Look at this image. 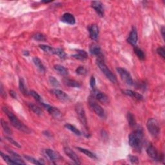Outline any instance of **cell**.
<instances>
[{"label": "cell", "instance_id": "cell-37", "mask_svg": "<svg viewBox=\"0 0 165 165\" xmlns=\"http://www.w3.org/2000/svg\"><path fill=\"white\" fill-rule=\"evenodd\" d=\"M76 74L80 75H84L87 74V70L86 68L83 67H79L75 70Z\"/></svg>", "mask_w": 165, "mask_h": 165}, {"label": "cell", "instance_id": "cell-31", "mask_svg": "<svg viewBox=\"0 0 165 165\" xmlns=\"http://www.w3.org/2000/svg\"><path fill=\"white\" fill-rule=\"evenodd\" d=\"M127 118L129 125L132 127H134L136 124L135 119L134 115H133L132 113H130V112H128V113L127 114Z\"/></svg>", "mask_w": 165, "mask_h": 165}, {"label": "cell", "instance_id": "cell-26", "mask_svg": "<svg viewBox=\"0 0 165 165\" xmlns=\"http://www.w3.org/2000/svg\"><path fill=\"white\" fill-rule=\"evenodd\" d=\"M65 127L67 128V130H70L72 133H74V134L76 135H81V132H80L79 130H78L77 128H76L75 126L72 125V124L70 123H67L65 124Z\"/></svg>", "mask_w": 165, "mask_h": 165}, {"label": "cell", "instance_id": "cell-20", "mask_svg": "<svg viewBox=\"0 0 165 165\" xmlns=\"http://www.w3.org/2000/svg\"><path fill=\"white\" fill-rule=\"evenodd\" d=\"M72 57L76 59L81 60V61H84L88 58V54L86 51L83 50H78L77 52L75 54L72 55Z\"/></svg>", "mask_w": 165, "mask_h": 165}, {"label": "cell", "instance_id": "cell-9", "mask_svg": "<svg viewBox=\"0 0 165 165\" xmlns=\"http://www.w3.org/2000/svg\"><path fill=\"white\" fill-rule=\"evenodd\" d=\"M41 105L45 108V109L48 111V112L49 113L54 117V118H56V119H58V118H60L62 115V114L61 112H60V110L59 109H58L57 108H55L54 107H52L51 105H50V104H45V103H42Z\"/></svg>", "mask_w": 165, "mask_h": 165}, {"label": "cell", "instance_id": "cell-17", "mask_svg": "<svg viewBox=\"0 0 165 165\" xmlns=\"http://www.w3.org/2000/svg\"><path fill=\"white\" fill-rule=\"evenodd\" d=\"M61 21L71 25H73L75 23V19L74 16L70 13H65L63 14L61 18Z\"/></svg>", "mask_w": 165, "mask_h": 165}, {"label": "cell", "instance_id": "cell-14", "mask_svg": "<svg viewBox=\"0 0 165 165\" xmlns=\"http://www.w3.org/2000/svg\"><path fill=\"white\" fill-rule=\"evenodd\" d=\"M45 154L47 158L50 161H58L61 158L58 152H56L55 151L50 148L45 149Z\"/></svg>", "mask_w": 165, "mask_h": 165}, {"label": "cell", "instance_id": "cell-33", "mask_svg": "<svg viewBox=\"0 0 165 165\" xmlns=\"http://www.w3.org/2000/svg\"><path fill=\"white\" fill-rule=\"evenodd\" d=\"M1 158L3 159V160L5 161L7 164H16V163L15 162V161L14 160V159L10 158L9 156L5 155L2 152H1Z\"/></svg>", "mask_w": 165, "mask_h": 165}, {"label": "cell", "instance_id": "cell-39", "mask_svg": "<svg viewBox=\"0 0 165 165\" xmlns=\"http://www.w3.org/2000/svg\"><path fill=\"white\" fill-rule=\"evenodd\" d=\"M5 139L8 141H9L11 144H13V145L16 146L18 148H21V145H20V144L16 141H15L14 139L10 138V137H5Z\"/></svg>", "mask_w": 165, "mask_h": 165}, {"label": "cell", "instance_id": "cell-29", "mask_svg": "<svg viewBox=\"0 0 165 165\" xmlns=\"http://www.w3.org/2000/svg\"><path fill=\"white\" fill-rule=\"evenodd\" d=\"M39 47L40 49L43 50L45 52H46V53L50 54H54L55 49L51 47L50 46L46 45H40Z\"/></svg>", "mask_w": 165, "mask_h": 165}, {"label": "cell", "instance_id": "cell-11", "mask_svg": "<svg viewBox=\"0 0 165 165\" xmlns=\"http://www.w3.org/2000/svg\"><path fill=\"white\" fill-rule=\"evenodd\" d=\"M92 95L94 98L99 101L100 102L107 103L108 101V98L107 97V95L105 94H104L101 91L96 89V88L92 89Z\"/></svg>", "mask_w": 165, "mask_h": 165}, {"label": "cell", "instance_id": "cell-35", "mask_svg": "<svg viewBox=\"0 0 165 165\" xmlns=\"http://www.w3.org/2000/svg\"><path fill=\"white\" fill-rule=\"evenodd\" d=\"M24 157H25V158L27 161H29V162L33 163L34 164H38V165H39V164H44L43 162L40 161H39V160L36 159L35 158H33V157H30V156H29V155H24Z\"/></svg>", "mask_w": 165, "mask_h": 165}, {"label": "cell", "instance_id": "cell-40", "mask_svg": "<svg viewBox=\"0 0 165 165\" xmlns=\"http://www.w3.org/2000/svg\"><path fill=\"white\" fill-rule=\"evenodd\" d=\"M157 53H158L162 58H165V50L164 47H160L158 48V49H157Z\"/></svg>", "mask_w": 165, "mask_h": 165}, {"label": "cell", "instance_id": "cell-18", "mask_svg": "<svg viewBox=\"0 0 165 165\" xmlns=\"http://www.w3.org/2000/svg\"><path fill=\"white\" fill-rule=\"evenodd\" d=\"M90 52L92 55L98 56V57H102L103 56L101 48L97 44H92L90 47Z\"/></svg>", "mask_w": 165, "mask_h": 165}, {"label": "cell", "instance_id": "cell-41", "mask_svg": "<svg viewBox=\"0 0 165 165\" xmlns=\"http://www.w3.org/2000/svg\"><path fill=\"white\" fill-rule=\"evenodd\" d=\"M130 161L133 164H138L139 163V159L138 157L134 155H129L128 156Z\"/></svg>", "mask_w": 165, "mask_h": 165}, {"label": "cell", "instance_id": "cell-24", "mask_svg": "<svg viewBox=\"0 0 165 165\" xmlns=\"http://www.w3.org/2000/svg\"><path fill=\"white\" fill-rule=\"evenodd\" d=\"M64 83H65L66 85L70 87H74V88L81 87V84H80L78 81H75V80H74V79H64Z\"/></svg>", "mask_w": 165, "mask_h": 165}, {"label": "cell", "instance_id": "cell-10", "mask_svg": "<svg viewBox=\"0 0 165 165\" xmlns=\"http://www.w3.org/2000/svg\"><path fill=\"white\" fill-rule=\"evenodd\" d=\"M147 154L150 157V158L155 161H158L161 159V155L159 154L157 149L152 145V144H149L147 148Z\"/></svg>", "mask_w": 165, "mask_h": 165}, {"label": "cell", "instance_id": "cell-27", "mask_svg": "<svg viewBox=\"0 0 165 165\" xmlns=\"http://www.w3.org/2000/svg\"><path fill=\"white\" fill-rule=\"evenodd\" d=\"M54 69L57 71L59 74L62 75H67L68 74V70L67 68L60 65H56L54 66Z\"/></svg>", "mask_w": 165, "mask_h": 165}, {"label": "cell", "instance_id": "cell-42", "mask_svg": "<svg viewBox=\"0 0 165 165\" xmlns=\"http://www.w3.org/2000/svg\"><path fill=\"white\" fill-rule=\"evenodd\" d=\"M90 85L91 87V88L92 89H94V88H95V85H96V81L94 77V76H92L90 79Z\"/></svg>", "mask_w": 165, "mask_h": 165}, {"label": "cell", "instance_id": "cell-45", "mask_svg": "<svg viewBox=\"0 0 165 165\" xmlns=\"http://www.w3.org/2000/svg\"><path fill=\"white\" fill-rule=\"evenodd\" d=\"M164 30H165V29H164V27L163 26L162 27H161V34H162V36H163V38H164Z\"/></svg>", "mask_w": 165, "mask_h": 165}, {"label": "cell", "instance_id": "cell-44", "mask_svg": "<svg viewBox=\"0 0 165 165\" xmlns=\"http://www.w3.org/2000/svg\"><path fill=\"white\" fill-rule=\"evenodd\" d=\"M10 94L12 98H14V99H16L17 95H16V92L14 91L10 90Z\"/></svg>", "mask_w": 165, "mask_h": 165}, {"label": "cell", "instance_id": "cell-15", "mask_svg": "<svg viewBox=\"0 0 165 165\" xmlns=\"http://www.w3.org/2000/svg\"><path fill=\"white\" fill-rule=\"evenodd\" d=\"M138 33H137L135 28L133 27L129 36H128V38L127 39V41L132 46L135 47L137 42H138Z\"/></svg>", "mask_w": 165, "mask_h": 165}, {"label": "cell", "instance_id": "cell-25", "mask_svg": "<svg viewBox=\"0 0 165 165\" xmlns=\"http://www.w3.org/2000/svg\"><path fill=\"white\" fill-rule=\"evenodd\" d=\"M19 88L20 92H21L24 95H29V92H28V90L27 89V87H26L25 84V81H24V79L23 78L19 79Z\"/></svg>", "mask_w": 165, "mask_h": 165}, {"label": "cell", "instance_id": "cell-1", "mask_svg": "<svg viewBox=\"0 0 165 165\" xmlns=\"http://www.w3.org/2000/svg\"><path fill=\"white\" fill-rule=\"evenodd\" d=\"M3 111L5 112L6 115H7L12 125L16 128L17 130L21 131L24 133H26V134H30L31 132L30 128L27 126H26L25 124H24V123H23L21 121H19V119L13 113V112H11L10 111L8 110L7 108L3 107Z\"/></svg>", "mask_w": 165, "mask_h": 165}, {"label": "cell", "instance_id": "cell-5", "mask_svg": "<svg viewBox=\"0 0 165 165\" xmlns=\"http://www.w3.org/2000/svg\"><path fill=\"white\" fill-rule=\"evenodd\" d=\"M88 104H89V107L91 108V110L96 115L102 118H104L105 117V112H104L103 108L99 104L96 103L95 101H94V99H92V98L88 99Z\"/></svg>", "mask_w": 165, "mask_h": 165}, {"label": "cell", "instance_id": "cell-19", "mask_svg": "<svg viewBox=\"0 0 165 165\" xmlns=\"http://www.w3.org/2000/svg\"><path fill=\"white\" fill-rule=\"evenodd\" d=\"M123 94H125L128 96H130V97L134 98L138 100H143V97L141 94H140L139 93H138V92H134L131 90H124L123 91Z\"/></svg>", "mask_w": 165, "mask_h": 165}, {"label": "cell", "instance_id": "cell-13", "mask_svg": "<svg viewBox=\"0 0 165 165\" xmlns=\"http://www.w3.org/2000/svg\"><path fill=\"white\" fill-rule=\"evenodd\" d=\"M91 7L94 9L100 17L104 16V8L103 3L99 1H94L91 3Z\"/></svg>", "mask_w": 165, "mask_h": 165}, {"label": "cell", "instance_id": "cell-28", "mask_svg": "<svg viewBox=\"0 0 165 165\" xmlns=\"http://www.w3.org/2000/svg\"><path fill=\"white\" fill-rule=\"evenodd\" d=\"M1 127L3 128V131L5 132L7 134L11 135L12 134H13V131H12V130L10 129V128L9 127V124H8L5 121H4L3 119H1Z\"/></svg>", "mask_w": 165, "mask_h": 165}, {"label": "cell", "instance_id": "cell-7", "mask_svg": "<svg viewBox=\"0 0 165 165\" xmlns=\"http://www.w3.org/2000/svg\"><path fill=\"white\" fill-rule=\"evenodd\" d=\"M75 111H76V113H77V115L78 116V118L80 121V122L81 123V124L84 127L87 128V117L85 114V112H84L83 107L82 106L81 104L78 103L76 104Z\"/></svg>", "mask_w": 165, "mask_h": 165}, {"label": "cell", "instance_id": "cell-36", "mask_svg": "<svg viewBox=\"0 0 165 165\" xmlns=\"http://www.w3.org/2000/svg\"><path fill=\"white\" fill-rule=\"evenodd\" d=\"M33 38L38 41H45L46 40L45 36L41 33H37L33 36Z\"/></svg>", "mask_w": 165, "mask_h": 165}, {"label": "cell", "instance_id": "cell-6", "mask_svg": "<svg viewBox=\"0 0 165 165\" xmlns=\"http://www.w3.org/2000/svg\"><path fill=\"white\" fill-rule=\"evenodd\" d=\"M117 71H118L119 73L121 78L123 81L127 84L130 86H132L134 84V81H133L132 76L127 70L124 69L123 68L118 67L117 68Z\"/></svg>", "mask_w": 165, "mask_h": 165}, {"label": "cell", "instance_id": "cell-3", "mask_svg": "<svg viewBox=\"0 0 165 165\" xmlns=\"http://www.w3.org/2000/svg\"><path fill=\"white\" fill-rule=\"evenodd\" d=\"M97 65L99 67L100 70L103 72V74L106 76V78L110 81L112 83H117V78L115 75L112 73V71L108 68V67L104 64V63L101 59H98L97 61Z\"/></svg>", "mask_w": 165, "mask_h": 165}, {"label": "cell", "instance_id": "cell-30", "mask_svg": "<svg viewBox=\"0 0 165 165\" xmlns=\"http://www.w3.org/2000/svg\"><path fill=\"white\" fill-rule=\"evenodd\" d=\"M134 52L135 54H136V55L138 56V58L140 59V60H144V58H145V55H144L143 51L139 49V48L137 47H134Z\"/></svg>", "mask_w": 165, "mask_h": 165}, {"label": "cell", "instance_id": "cell-21", "mask_svg": "<svg viewBox=\"0 0 165 165\" xmlns=\"http://www.w3.org/2000/svg\"><path fill=\"white\" fill-rule=\"evenodd\" d=\"M76 148H77L79 152H81V153H83V154H85L87 156H88V158L93 159H98V157H97V155H96V154H94V152H92L90 151L89 150H88V149L81 148V147H76Z\"/></svg>", "mask_w": 165, "mask_h": 165}, {"label": "cell", "instance_id": "cell-43", "mask_svg": "<svg viewBox=\"0 0 165 165\" xmlns=\"http://www.w3.org/2000/svg\"><path fill=\"white\" fill-rule=\"evenodd\" d=\"M1 97L4 99H5L7 98L6 92H5V90H4V88H3V86L2 83L1 84Z\"/></svg>", "mask_w": 165, "mask_h": 165}, {"label": "cell", "instance_id": "cell-4", "mask_svg": "<svg viewBox=\"0 0 165 165\" xmlns=\"http://www.w3.org/2000/svg\"><path fill=\"white\" fill-rule=\"evenodd\" d=\"M147 127L149 133L154 138H157L159 134L160 128L159 123L154 118H150L148 120L147 123Z\"/></svg>", "mask_w": 165, "mask_h": 165}, {"label": "cell", "instance_id": "cell-38", "mask_svg": "<svg viewBox=\"0 0 165 165\" xmlns=\"http://www.w3.org/2000/svg\"><path fill=\"white\" fill-rule=\"evenodd\" d=\"M49 81L52 86L58 87L59 86V83L58 81V79H56L54 76H50L49 77Z\"/></svg>", "mask_w": 165, "mask_h": 165}, {"label": "cell", "instance_id": "cell-23", "mask_svg": "<svg viewBox=\"0 0 165 165\" xmlns=\"http://www.w3.org/2000/svg\"><path fill=\"white\" fill-rule=\"evenodd\" d=\"M27 105L30 108V110H31L36 114L39 115H41L43 114V110H41V108L39 107L38 105H36V104H34L32 103H28Z\"/></svg>", "mask_w": 165, "mask_h": 165}, {"label": "cell", "instance_id": "cell-32", "mask_svg": "<svg viewBox=\"0 0 165 165\" xmlns=\"http://www.w3.org/2000/svg\"><path fill=\"white\" fill-rule=\"evenodd\" d=\"M54 54L57 55L58 56L62 59H64L67 58V54L65 53V52L64 51L63 49H60V48H58V49H55L54 50Z\"/></svg>", "mask_w": 165, "mask_h": 165}, {"label": "cell", "instance_id": "cell-34", "mask_svg": "<svg viewBox=\"0 0 165 165\" xmlns=\"http://www.w3.org/2000/svg\"><path fill=\"white\" fill-rule=\"evenodd\" d=\"M30 95L31 96H33V97L38 102H39L40 104H41L42 103H43V99L41 97V96H40V95L38 94V92H36V91L34 90H31L30 92Z\"/></svg>", "mask_w": 165, "mask_h": 165}, {"label": "cell", "instance_id": "cell-12", "mask_svg": "<svg viewBox=\"0 0 165 165\" xmlns=\"http://www.w3.org/2000/svg\"><path fill=\"white\" fill-rule=\"evenodd\" d=\"M64 152H65V154L72 161H73L78 164H80L81 163L80 162V159L79 158V157L77 155V154H75V153L72 150V149L69 147H64Z\"/></svg>", "mask_w": 165, "mask_h": 165}, {"label": "cell", "instance_id": "cell-22", "mask_svg": "<svg viewBox=\"0 0 165 165\" xmlns=\"http://www.w3.org/2000/svg\"><path fill=\"white\" fill-rule=\"evenodd\" d=\"M33 61L34 63L35 66L37 67L38 69L41 72H45V67L43 64L41 60L38 57H34L33 59Z\"/></svg>", "mask_w": 165, "mask_h": 165}, {"label": "cell", "instance_id": "cell-2", "mask_svg": "<svg viewBox=\"0 0 165 165\" xmlns=\"http://www.w3.org/2000/svg\"><path fill=\"white\" fill-rule=\"evenodd\" d=\"M143 133L141 130L138 129L130 133L128 136V143L137 151H141L143 147Z\"/></svg>", "mask_w": 165, "mask_h": 165}, {"label": "cell", "instance_id": "cell-16", "mask_svg": "<svg viewBox=\"0 0 165 165\" xmlns=\"http://www.w3.org/2000/svg\"><path fill=\"white\" fill-rule=\"evenodd\" d=\"M88 32H89L90 37L92 40H97L99 36V29L97 25L93 24L88 27Z\"/></svg>", "mask_w": 165, "mask_h": 165}, {"label": "cell", "instance_id": "cell-46", "mask_svg": "<svg viewBox=\"0 0 165 165\" xmlns=\"http://www.w3.org/2000/svg\"><path fill=\"white\" fill-rule=\"evenodd\" d=\"M23 54L25 55H26V56H28L29 55V52H28V51H24Z\"/></svg>", "mask_w": 165, "mask_h": 165}, {"label": "cell", "instance_id": "cell-8", "mask_svg": "<svg viewBox=\"0 0 165 165\" xmlns=\"http://www.w3.org/2000/svg\"><path fill=\"white\" fill-rule=\"evenodd\" d=\"M50 92L56 98L60 101H61L67 102L70 100L69 96H68L65 92L61 90L58 89V88H54V89H52L50 90Z\"/></svg>", "mask_w": 165, "mask_h": 165}]
</instances>
